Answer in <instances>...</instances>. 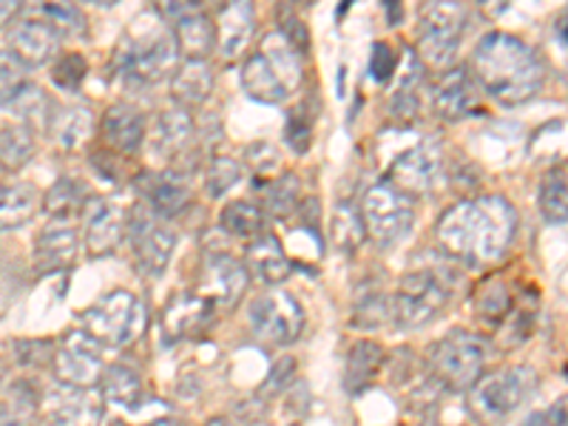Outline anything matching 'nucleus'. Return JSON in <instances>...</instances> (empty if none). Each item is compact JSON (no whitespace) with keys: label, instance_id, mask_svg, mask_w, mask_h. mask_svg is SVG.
<instances>
[{"label":"nucleus","instance_id":"obj_4","mask_svg":"<svg viewBox=\"0 0 568 426\" xmlns=\"http://www.w3.org/2000/svg\"><path fill=\"white\" fill-rule=\"evenodd\" d=\"M116 71L123 78L140 80V83H160L165 78H174L176 65H180V49H176L174 32L169 29L165 20L134 23L129 34H123L116 45Z\"/></svg>","mask_w":568,"mask_h":426},{"label":"nucleus","instance_id":"obj_29","mask_svg":"<svg viewBox=\"0 0 568 426\" xmlns=\"http://www.w3.org/2000/svg\"><path fill=\"white\" fill-rule=\"evenodd\" d=\"M40 205V191L29 182H0V231L27 225Z\"/></svg>","mask_w":568,"mask_h":426},{"label":"nucleus","instance_id":"obj_51","mask_svg":"<svg viewBox=\"0 0 568 426\" xmlns=\"http://www.w3.org/2000/svg\"><path fill=\"white\" fill-rule=\"evenodd\" d=\"M205 426H233L227 418H211Z\"/></svg>","mask_w":568,"mask_h":426},{"label":"nucleus","instance_id":"obj_15","mask_svg":"<svg viewBox=\"0 0 568 426\" xmlns=\"http://www.w3.org/2000/svg\"><path fill=\"white\" fill-rule=\"evenodd\" d=\"M40 407L54 426H103L105 420V395L98 387H71L58 382L45 389Z\"/></svg>","mask_w":568,"mask_h":426},{"label":"nucleus","instance_id":"obj_9","mask_svg":"<svg viewBox=\"0 0 568 426\" xmlns=\"http://www.w3.org/2000/svg\"><path fill=\"white\" fill-rule=\"evenodd\" d=\"M484 344L466 333V329H453L446 333L440 342H435L429 353V367L440 387L453 389V393H466L484 378Z\"/></svg>","mask_w":568,"mask_h":426},{"label":"nucleus","instance_id":"obj_20","mask_svg":"<svg viewBox=\"0 0 568 426\" xmlns=\"http://www.w3.org/2000/svg\"><path fill=\"white\" fill-rule=\"evenodd\" d=\"M9 45H12V52L18 54L23 63L32 69V65H43L58 54L60 45V34L54 32V27L43 14L38 12H20L18 18L9 23Z\"/></svg>","mask_w":568,"mask_h":426},{"label":"nucleus","instance_id":"obj_30","mask_svg":"<svg viewBox=\"0 0 568 426\" xmlns=\"http://www.w3.org/2000/svg\"><path fill=\"white\" fill-rule=\"evenodd\" d=\"M49 131H52L54 142L63 149H78L80 142H85L94 131V114L85 105H58L49 114Z\"/></svg>","mask_w":568,"mask_h":426},{"label":"nucleus","instance_id":"obj_42","mask_svg":"<svg viewBox=\"0 0 568 426\" xmlns=\"http://www.w3.org/2000/svg\"><path fill=\"white\" fill-rule=\"evenodd\" d=\"M38 14H43L52 23L60 38H85V32H89L85 14L74 3H45L38 9Z\"/></svg>","mask_w":568,"mask_h":426},{"label":"nucleus","instance_id":"obj_37","mask_svg":"<svg viewBox=\"0 0 568 426\" xmlns=\"http://www.w3.org/2000/svg\"><path fill=\"white\" fill-rule=\"evenodd\" d=\"M222 231L240 240H256L258 233H265V211L253 202H231L220 216Z\"/></svg>","mask_w":568,"mask_h":426},{"label":"nucleus","instance_id":"obj_7","mask_svg":"<svg viewBox=\"0 0 568 426\" xmlns=\"http://www.w3.org/2000/svg\"><path fill=\"white\" fill-rule=\"evenodd\" d=\"M362 220L369 240L378 245H398L415 225L413 196H407L393 182H375L364 191Z\"/></svg>","mask_w":568,"mask_h":426},{"label":"nucleus","instance_id":"obj_10","mask_svg":"<svg viewBox=\"0 0 568 426\" xmlns=\"http://www.w3.org/2000/svg\"><path fill=\"white\" fill-rule=\"evenodd\" d=\"M466 9L460 3H426L418 18V54L435 69L453 63L466 32Z\"/></svg>","mask_w":568,"mask_h":426},{"label":"nucleus","instance_id":"obj_14","mask_svg":"<svg viewBox=\"0 0 568 426\" xmlns=\"http://www.w3.org/2000/svg\"><path fill=\"white\" fill-rule=\"evenodd\" d=\"M52 367L60 384L71 387H94L103 382V344L91 338L85 329H71L54 347Z\"/></svg>","mask_w":568,"mask_h":426},{"label":"nucleus","instance_id":"obj_24","mask_svg":"<svg viewBox=\"0 0 568 426\" xmlns=\"http://www.w3.org/2000/svg\"><path fill=\"white\" fill-rule=\"evenodd\" d=\"M103 136L120 154H134L145 142V114L131 103H114L103 114Z\"/></svg>","mask_w":568,"mask_h":426},{"label":"nucleus","instance_id":"obj_11","mask_svg":"<svg viewBox=\"0 0 568 426\" xmlns=\"http://www.w3.org/2000/svg\"><path fill=\"white\" fill-rule=\"evenodd\" d=\"M251 318L253 336L258 342L271 344V347H287L296 342L304 329V311L296 296L287 291H267L251 302Z\"/></svg>","mask_w":568,"mask_h":426},{"label":"nucleus","instance_id":"obj_1","mask_svg":"<svg viewBox=\"0 0 568 426\" xmlns=\"http://www.w3.org/2000/svg\"><path fill=\"white\" fill-rule=\"evenodd\" d=\"M515 205L497 194L458 202L440 216L435 227L440 247L471 267L500 262L515 242Z\"/></svg>","mask_w":568,"mask_h":426},{"label":"nucleus","instance_id":"obj_12","mask_svg":"<svg viewBox=\"0 0 568 426\" xmlns=\"http://www.w3.org/2000/svg\"><path fill=\"white\" fill-rule=\"evenodd\" d=\"M129 240L142 276H162L165 267L171 265L176 247V233L169 220H162L151 207L140 205L134 213H129Z\"/></svg>","mask_w":568,"mask_h":426},{"label":"nucleus","instance_id":"obj_43","mask_svg":"<svg viewBox=\"0 0 568 426\" xmlns=\"http://www.w3.org/2000/svg\"><path fill=\"white\" fill-rule=\"evenodd\" d=\"M389 313V302H384V296L378 291H369L364 296L355 298L353 316H349V324L362 329H375L382 324V318Z\"/></svg>","mask_w":568,"mask_h":426},{"label":"nucleus","instance_id":"obj_34","mask_svg":"<svg viewBox=\"0 0 568 426\" xmlns=\"http://www.w3.org/2000/svg\"><path fill=\"white\" fill-rule=\"evenodd\" d=\"M34 154V131L29 123H9L0 129V169L20 171Z\"/></svg>","mask_w":568,"mask_h":426},{"label":"nucleus","instance_id":"obj_25","mask_svg":"<svg viewBox=\"0 0 568 426\" xmlns=\"http://www.w3.org/2000/svg\"><path fill=\"white\" fill-rule=\"evenodd\" d=\"M245 267L251 276H256L262 284H278L291 273V258L284 253L282 242L273 233H258L256 240L247 242Z\"/></svg>","mask_w":568,"mask_h":426},{"label":"nucleus","instance_id":"obj_35","mask_svg":"<svg viewBox=\"0 0 568 426\" xmlns=\"http://www.w3.org/2000/svg\"><path fill=\"white\" fill-rule=\"evenodd\" d=\"M329 240L342 253H355L362 247V242L367 240V231H364L362 220V207L349 205V202H342L333 211V220H329Z\"/></svg>","mask_w":568,"mask_h":426},{"label":"nucleus","instance_id":"obj_19","mask_svg":"<svg viewBox=\"0 0 568 426\" xmlns=\"http://www.w3.org/2000/svg\"><path fill=\"white\" fill-rule=\"evenodd\" d=\"M433 109L446 123H458L480 111V85L466 65L444 71L433 89Z\"/></svg>","mask_w":568,"mask_h":426},{"label":"nucleus","instance_id":"obj_31","mask_svg":"<svg viewBox=\"0 0 568 426\" xmlns=\"http://www.w3.org/2000/svg\"><path fill=\"white\" fill-rule=\"evenodd\" d=\"M384 367V347L378 342H355L347 353L344 387L347 393H364Z\"/></svg>","mask_w":568,"mask_h":426},{"label":"nucleus","instance_id":"obj_18","mask_svg":"<svg viewBox=\"0 0 568 426\" xmlns=\"http://www.w3.org/2000/svg\"><path fill=\"white\" fill-rule=\"evenodd\" d=\"M444 182V154L435 142H418L395 160L393 185L404 194H433Z\"/></svg>","mask_w":568,"mask_h":426},{"label":"nucleus","instance_id":"obj_32","mask_svg":"<svg viewBox=\"0 0 568 426\" xmlns=\"http://www.w3.org/2000/svg\"><path fill=\"white\" fill-rule=\"evenodd\" d=\"M258 194H262V205L258 207L282 220V216H291L296 211L302 185H298V176L293 171H278L273 180H262Z\"/></svg>","mask_w":568,"mask_h":426},{"label":"nucleus","instance_id":"obj_8","mask_svg":"<svg viewBox=\"0 0 568 426\" xmlns=\"http://www.w3.org/2000/svg\"><path fill=\"white\" fill-rule=\"evenodd\" d=\"M449 304V284L435 273L418 271L400 278L398 291L389 298V318L398 329H420L433 324Z\"/></svg>","mask_w":568,"mask_h":426},{"label":"nucleus","instance_id":"obj_47","mask_svg":"<svg viewBox=\"0 0 568 426\" xmlns=\"http://www.w3.org/2000/svg\"><path fill=\"white\" fill-rule=\"evenodd\" d=\"M526 426H568V395L566 398H557L551 407L531 415Z\"/></svg>","mask_w":568,"mask_h":426},{"label":"nucleus","instance_id":"obj_48","mask_svg":"<svg viewBox=\"0 0 568 426\" xmlns=\"http://www.w3.org/2000/svg\"><path fill=\"white\" fill-rule=\"evenodd\" d=\"M293 375V358H287V362H278L276 367H273L271 378H267L265 384V393H278V389H284V384H287V378Z\"/></svg>","mask_w":568,"mask_h":426},{"label":"nucleus","instance_id":"obj_41","mask_svg":"<svg viewBox=\"0 0 568 426\" xmlns=\"http://www.w3.org/2000/svg\"><path fill=\"white\" fill-rule=\"evenodd\" d=\"M242 176H245V169H242V162L231 160V156H213L211 165L205 171V185H207V194L213 200H220L225 196L227 191L240 185Z\"/></svg>","mask_w":568,"mask_h":426},{"label":"nucleus","instance_id":"obj_16","mask_svg":"<svg viewBox=\"0 0 568 426\" xmlns=\"http://www.w3.org/2000/svg\"><path fill=\"white\" fill-rule=\"evenodd\" d=\"M160 14L174 32L176 49L185 60H207L216 49V20L200 3H162Z\"/></svg>","mask_w":568,"mask_h":426},{"label":"nucleus","instance_id":"obj_45","mask_svg":"<svg viewBox=\"0 0 568 426\" xmlns=\"http://www.w3.org/2000/svg\"><path fill=\"white\" fill-rule=\"evenodd\" d=\"M304 116V105L302 109H293L291 116H287V129H284V140L291 145L293 151H307L311 149V120H302Z\"/></svg>","mask_w":568,"mask_h":426},{"label":"nucleus","instance_id":"obj_6","mask_svg":"<svg viewBox=\"0 0 568 426\" xmlns=\"http://www.w3.org/2000/svg\"><path fill=\"white\" fill-rule=\"evenodd\" d=\"M535 387L537 373L531 367H526V364L504 367L491 375H484L469 389V407L484 424H500L529 398Z\"/></svg>","mask_w":568,"mask_h":426},{"label":"nucleus","instance_id":"obj_36","mask_svg":"<svg viewBox=\"0 0 568 426\" xmlns=\"http://www.w3.org/2000/svg\"><path fill=\"white\" fill-rule=\"evenodd\" d=\"M103 395L116 407L134 409L142 400V378L129 364H111L103 373Z\"/></svg>","mask_w":568,"mask_h":426},{"label":"nucleus","instance_id":"obj_21","mask_svg":"<svg viewBox=\"0 0 568 426\" xmlns=\"http://www.w3.org/2000/svg\"><path fill=\"white\" fill-rule=\"evenodd\" d=\"M78 222L74 220H52L38 233L32 247V262L38 273H58L74 262L78 256Z\"/></svg>","mask_w":568,"mask_h":426},{"label":"nucleus","instance_id":"obj_22","mask_svg":"<svg viewBox=\"0 0 568 426\" xmlns=\"http://www.w3.org/2000/svg\"><path fill=\"white\" fill-rule=\"evenodd\" d=\"M213 307L200 293H182L174 302H169L162 313V329L171 342H185V338L202 336L213 322Z\"/></svg>","mask_w":568,"mask_h":426},{"label":"nucleus","instance_id":"obj_28","mask_svg":"<svg viewBox=\"0 0 568 426\" xmlns=\"http://www.w3.org/2000/svg\"><path fill=\"white\" fill-rule=\"evenodd\" d=\"M213 91V71L207 60H182L171 78V94L174 103L194 109L202 105Z\"/></svg>","mask_w":568,"mask_h":426},{"label":"nucleus","instance_id":"obj_46","mask_svg":"<svg viewBox=\"0 0 568 426\" xmlns=\"http://www.w3.org/2000/svg\"><path fill=\"white\" fill-rule=\"evenodd\" d=\"M395 69H398V58H395L393 49L387 43H375L373 58H369V74H373V80L384 83V80L393 78Z\"/></svg>","mask_w":568,"mask_h":426},{"label":"nucleus","instance_id":"obj_5","mask_svg":"<svg viewBox=\"0 0 568 426\" xmlns=\"http://www.w3.org/2000/svg\"><path fill=\"white\" fill-rule=\"evenodd\" d=\"M83 329L103 347H129L145 329V304L129 291H111L80 316Z\"/></svg>","mask_w":568,"mask_h":426},{"label":"nucleus","instance_id":"obj_50","mask_svg":"<svg viewBox=\"0 0 568 426\" xmlns=\"http://www.w3.org/2000/svg\"><path fill=\"white\" fill-rule=\"evenodd\" d=\"M0 426H23V420H20V413H14V407L0 404Z\"/></svg>","mask_w":568,"mask_h":426},{"label":"nucleus","instance_id":"obj_2","mask_svg":"<svg viewBox=\"0 0 568 426\" xmlns=\"http://www.w3.org/2000/svg\"><path fill=\"white\" fill-rule=\"evenodd\" d=\"M471 78L500 105H524L546 85L540 54L509 32H489L471 52Z\"/></svg>","mask_w":568,"mask_h":426},{"label":"nucleus","instance_id":"obj_44","mask_svg":"<svg viewBox=\"0 0 568 426\" xmlns=\"http://www.w3.org/2000/svg\"><path fill=\"white\" fill-rule=\"evenodd\" d=\"M85 71H89V63L83 54H63L52 69V83L63 91H78L85 80Z\"/></svg>","mask_w":568,"mask_h":426},{"label":"nucleus","instance_id":"obj_27","mask_svg":"<svg viewBox=\"0 0 568 426\" xmlns=\"http://www.w3.org/2000/svg\"><path fill=\"white\" fill-rule=\"evenodd\" d=\"M145 200L149 207L162 216V220H174L191 205V187H187L185 176L165 171V174L149 176V187H145Z\"/></svg>","mask_w":568,"mask_h":426},{"label":"nucleus","instance_id":"obj_17","mask_svg":"<svg viewBox=\"0 0 568 426\" xmlns=\"http://www.w3.org/2000/svg\"><path fill=\"white\" fill-rule=\"evenodd\" d=\"M80 213H83V242L89 256H109L129 233V213L111 196H89Z\"/></svg>","mask_w":568,"mask_h":426},{"label":"nucleus","instance_id":"obj_3","mask_svg":"<svg viewBox=\"0 0 568 426\" xmlns=\"http://www.w3.org/2000/svg\"><path fill=\"white\" fill-rule=\"evenodd\" d=\"M304 80L302 49L282 29L262 38L256 52L242 65V89L251 100L265 105L284 103Z\"/></svg>","mask_w":568,"mask_h":426},{"label":"nucleus","instance_id":"obj_26","mask_svg":"<svg viewBox=\"0 0 568 426\" xmlns=\"http://www.w3.org/2000/svg\"><path fill=\"white\" fill-rule=\"evenodd\" d=\"M194 140V120H191V109L180 103H171L169 109H162L156 116L154 129V149L156 154L165 160H174Z\"/></svg>","mask_w":568,"mask_h":426},{"label":"nucleus","instance_id":"obj_13","mask_svg":"<svg viewBox=\"0 0 568 426\" xmlns=\"http://www.w3.org/2000/svg\"><path fill=\"white\" fill-rule=\"evenodd\" d=\"M247 284H251V273H247L245 262H240L227 251L205 253L196 293L211 304L213 311H231L233 304L245 296Z\"/></svg>","mask_w":568,"mask_h":426},{"label":"nucleus","instance_id":"obj_40","mask_svg":"<svg viewBox=\"0 0 568 426\" xmlns=\"http://www.w3.org/2000/svg\"><path fill=\"white\" fill-rule=\"evenodd\" d=\"M85 200H80V185L69 176L58 180L52 185V191L43 196V207L52 220H74L78 207L83 211Z\"/></svg>","mask_w":568,"mask_h":426},{"label":"nucleus","instance_id":"obj_33","mask_svg":"<svg viewBox=\"0 0 568 426\" xmlns=\"http://www.w3.org/2000/svg\"><path fill=\"white\" fill-rule=\"evenodd\" d=\"M475 313H478V322L486 324L491 329H500L511 316H515V296L506 287L504 282H486L484 291L478 293V302H475Z\"/></svg>","mask_w":568,"mask_h":426},{"label":"nucleus","instance_id":"obj_23","mask_svg":"<svg viewBox=\"0 0 568 426\" xmlns=\"http://www.w3.org/2000/svg\"><path fill=\"white\" fill-rule=\"evenodd\" d=\"M213 20H216V49L222 60H236L245 54L256 27V12L251 3H225Z\"/></svg>","mask_w":568,"mask_h":426},{"label":"nucleus","instance_id":"obj_49","mask_svg":"<svg viewBox=\"0 0 568 426\" xmlns=\"http://www.w3.org/2000/svg\"><path fill=\"white\" fill-rule=\"evenodd\" d=\"M23 12L20 3H9V0H0V27H9L18 14Z\"/></svg>","mask_w":568,"mask_h":426},{"label":"nucleus","instance_id":"obj_39","mask_svg":"<svg viewBox=\"0 0 568 426\" xmlns=\"http://www.w3.org/2000/svg\"><path fill=\"white\" fill-rule=\"evenodd\" d=\"M27 85L29 65L23 63L12 49H0V103L12 105Z\"/></svg>","mask_w":568,"mask_h":426},{"label":"nucleus","instance_id":"obj_38","mask_svg":"<svg viewBox=\"0 0 568 426\" xmlns=\"http://www.w3.org/2000/svg\"><path fill=\"white\" fill-rule=\"evenodd\" d=\"M540 213L546 222H568V171L551 169L540 182Z\"/></svg>","mask_w":568,"mask_h":426}]
</instances>
